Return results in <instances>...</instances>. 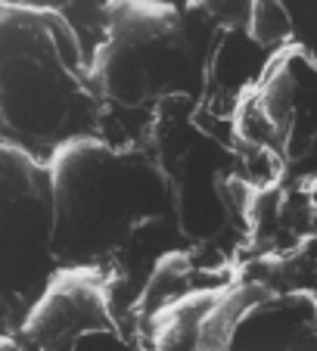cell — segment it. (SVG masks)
<instances>
[{
  "mask_svg": "<svg viewBox=\"0 0 317 351\" xmlns=\"http://www.w3.org/2000/svg\"><path fill=\"white\" fill-rule=\"evenodd\" d=\"M53 184V255L60 271L106 277L143 230L174 218L172 178L150 153L106 137L62 146L47 162Z\"/></svg>",
  "mask_w": 317,
  "mask_h": 351,
  "instance_id": "6da1fadb",
  "label": "cell"
},
{
  "mask_svg": "<svg viewBox=\"0 0 317 351\" xmlns=\"http://www.w3.org/2000/svg\"><path fill=\"white\" fill-rule=\"evenodd\" d=\"M91 56L53 7H0V137L50 162L62 146L99 137Z\"/></svg>",
  "mask_w": 317,
  "mask_h": 351,
  "instance_id": "7a4b0ae2",
  "label": "cell"
},
{
  "mask_svg": "<svg viewBox=\"0 0 317 351\" xmlns=\"http://www.w3.org/2000/svg\"><path fill=\"white\" fill-rule=\"evenodd\" d=\"M91 78L106 112H162L190 103L209 81V47L187 10L121 3L109 10L106 38L91 56Z\"/></svg>",
  "mask_w": 317,
  "mask_h": 351,
  "instance_id": "3957f363",
  "label": "cell"
},
{
  "mask_svg": "<svg viewBox=\"0 0 317 351\" xmlns=\"http://www.w3.org/2000/svg\"><path fill=\"white\" fill-rule=\"evenodd\" d=\"M56 274L50 168L0 137V308L16 326Z\"/></svg>",
  "mask_w": 317,
  "mask_h": 351,
  "instance_id": "277c9868",
  "label": "cell"
},
{
  "mask_svg": "<svg viewBox=\"0 0 317 351\" xmlns=\"http://www.w3.org/2000/svg\"><path fill=\"white\" fill-rule=\"evenodd\" d=\"M106 332H119L106 277L60 271L25 314L16 339L32 351H75L84 339Z\"/></svg>",
  "mask_w": 317,
  "mask_h": 351,
  "instance_id": "5b68a950",
  "label": "cell"
},
{
  "mask_svg": "<svg viewBox=\"0 0 317 351\" xmlns=\"http://www.w3.org/2000/svg\"><path fill=\"white\" fill-rule=\"evenodd\" d=\"M0 351H32V348L22 345L16 336H0Z\"/></svg>",
  "mask_w": 317,
  "mask_h": 351,
  "instance_id": "8992f818",
  "label": "cell"
}]
</instances>
